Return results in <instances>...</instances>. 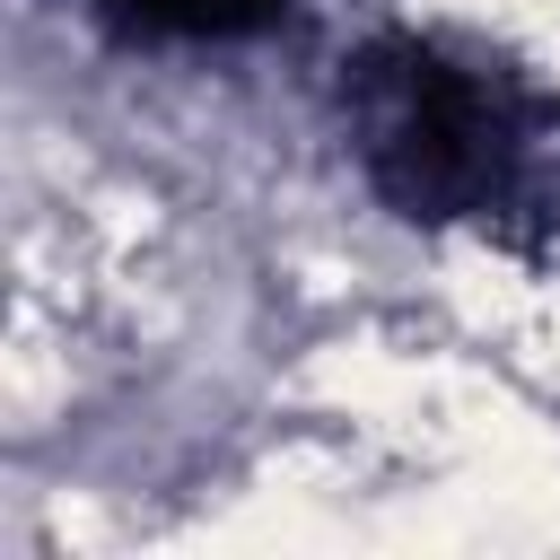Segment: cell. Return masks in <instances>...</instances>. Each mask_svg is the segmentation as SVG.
I'll return each instance as SVG.
<instances>
[{"label":"cell","mask_w":560,"mask_h":560,"mask_svg":"<svg viewBox=\"0 0 560 560\" xmlns=\"http://www.w3.org/2000/svg\"><path fill=\"white\" fill-rule=\"evenodd\" d=\"M341 131L385 210L472 236L560 228V96L446 35H368L341 61Z\"/></svg>","instance_id":"cell-1"},{"label":"cell","mask_w":560,"mask_h":560,"mask_svg":"<svg viewBox=\"0 0 560 560\" xmlns=\"http://www.w3.org/2000/svg\"><path fill=\"white\" fill-rule=\"evenodd\" d=\"M105 18H122L131 35H166V44H236L254 26H271L289 0H96Z\"/></svg>","instance_id":"cell-2"}]
</instances>
